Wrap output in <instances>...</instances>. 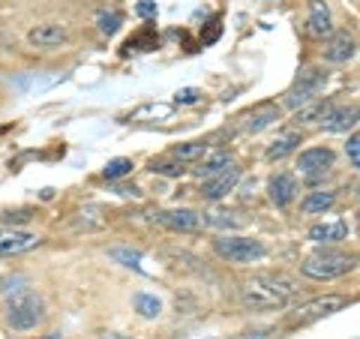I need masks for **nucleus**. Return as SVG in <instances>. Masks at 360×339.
<instances>
[{"instance_id":"12","label":"nucleus","mask_w":360,"mask_h":339,"mask_svg":"<svg viewBox=\"0 0 360 339\" xmlns=\"http://www.w3.org/2000/svg\"><path fill=\"white\" fill-rule=\"evenodd\" d=\"M297 180H295V174H288V172H279V174H274L267 180V196H270V201H274L276 207H288L291 201L297 198Z\"/></svg>"},{"instance_id":"5","label":"nucleus","mask_w":360,"mask_h":339,"mask_svg":"<svg viewBox=\"0 0 360 339\" xmlns=\"http://www.w3.org/2000/svg\"><path fill=\"white\" fill-rule=\"evenodd\" d=\"M324 84H328V70H319V66H309V70H303L295 84L288 87L285 94V105L288 108H300L312 103V99H319V94L324 90Z\"/></svg>"},{"instance_id":"19","label":"nucleus","mask_w":360,"mask_h":339,"mask_svg":"<svg viewBox=\"0 0 360 339\" xmlns=\"http://www.w3.org/2000/svg\"><path fill=\"white\" fill-rule=\"evenodd\" d=\"M352 54H354V39L348 37L345 30L330 33V42H328V49H324V58H328L330 63H345V60H352Z\"/></svg>"},{"instance_id":"28","label":"nucleus","mask_w":360,"mask_h":339,"mask_svg":"<svg viewBox=\"0 0 360 339\" xmlns=\"http://www.w3.org/2000/svg\"><path fill=\"white\" fill-rule=\"evenodd\" d=\"M205 151H207V144H201V141H189V144H180V148H174V151H172V156H174V160H180L184 165H189V162H195Z\"/></svg>"},{"instance_id":"31","label":"nucleus","mask_w":360,"mask_h":339,"mask_svg":"<svg viewBox=\"0 0 360 339\" xmlns=\"http://www.w3.org/2000/svg\"><path fill=\"white\" fill-rule=\"evenodd\" d=\"M0 219H4V225H6V229H15V225H21V222H30V219H33V210H30V207L6 210V213H4V217H0Z\"/></svg>"},{"instance_id":"20","label":"nucleus","mask_w":360,"mask_h":339,"mask_svg":"<svg viewBox=\"0 0 360 339\" xmlns=\"http://www.w3.org/2000/svg\"><path fill=\"white\" fill-rule=\"evenodd\" d=\"M330 108H333V103L330 99H312V103H307V105H300L297 108V123L300 127H309V123H321L324 117L330 115Z\"/></svg>"},{"instance_id":"2","label":"nucleus","mask_w":360,"mask_h":339,"mask_svg":"<svg viewBox=\"0 0 360 339\" xmlns=\"http://www.w3.org/2000/svg\"><path fill=\"white\" fill-rule=\"evenodd\" d=\"M0 298H4L6 324L13 327V331H33L37 324L45 321V300L30 288V282L15 291H6V295H0Z\"/></svg>"},{"instance_id":"7","label":"nucleus","mask_w":360,"mask_h":339,"mask_svg":"<svg viewBox=\"0 0 360 339\" xmlns=\"http://www.w3.org/2000/svg\"><path fill=\"white\" fill-rule=\"evenodd\" d=\"M333 160L336 156L330 148H309L297 156V168H300V174L309 177V184H319V180L333 168Z\"/></svg>"},{"instance_id":"24","label":"nucleus","mask_w":360,"mask_h":339,"mask_svg":"<svg viewBox=\"0 0 360 339\" xmlns=\"http://www.w3.org/2000/svg\"><path fill=\"white\" fill-rule=\"evenodd\" d=\"M172 105H165V103H148V105H141V108H135L132 111V120H144V117H160V120H168L172 117Z\"/></svg>"},{"instance_id":"33","label":"nucleus","mask_w":360,"mask_h":339,"mask_svg":"<svg viewBox=\"0 0 360 339\" xmlns=\"http://www.w3.org/2000/svg\"><path fill=\"white\" fill-rule=\"evenodd\" d=\"M345 153H348V160H352V165H354V168H360V132H354L352 139H348Z\"/></svg>"},{"instance_id":"13","label":"nucleus","mask_w":360,"mask_h":339,"mask_svg":"<svg viewBox=\"0 0 360 339\" xmlns=\"http://www.w3.org/2000/svg\"><path fill=\"white\" fill-rule=\"evenodd\" d=\"M39 237L33 231H21V229H4L0 231V255H21L27 250H37Z\"/></svg>"},{"instance_id":"8","label":"nucleus","mask_w":360,"mask_h":339,"mask_svg":"<svg viewBox=\"0 0 360 339\" xmlns=\"http://www.w3.org/2000/svg\"><path fill=\"white\" fill-rule=\"evenodd\" d=\"M279 105L276 103H258L255 108H250L246 115H240L238 120V129L240 132H262V129H267V127H274V123L279 120Z\"/></svg>"},{"instance_id":"1","label":"nucleus","mask_w":360,"mask_h":339,"mask_svg":"<svg viewBox=\"0 0 360 339\" xmlns=\"http://www.w3.org/2000/svg\"><path fill=\"white\" fill-rule=\"evenodd\" d=\"M297 282L283 274H258L240 286V303L252 312L285 309L291 298H297Z\"/></svg>"},{"instance_id":"9","label":"nucleus","mask_w":360,"mask_h":339,"mask_svg":"<svg viewBox=\"0 0 360 339\" xmlns=\"http://www.w3.org/2000/svg\"><path fill=\"white\" fill-rule=\"evenodd\" d=\"M27 42L33 49H60V45L70 42V30L63 25H54V21H45V25L30 27Z\"/></svg>"},{"instance_id":"11","label":"nucleus","mask_w":360,"mask_h":339,"mask_svg":"<svg viewBox=\"0 0 360 339\" xmlns=\"http://www.w3.org/2000/svg\"><path fill=\"white\" fill-rule=\"evenodd\" d=\"M156 222L162 225V229L168 231H198L201 225H205V217L195 210H186V207H180V210H165V213H156Z\"/></svg>"},{"instance_id":"15","label":"nucleus","mask_w":360,"mask_h":339,"mask_svg":"<svg viewBox=\"0 0 360 339\" xmlns=\"http://www.w3.org/2000/svg\"><path fill=\"white\" fill-rule=\"evenodd\" d=\"M307 30H309V37H315V39L330 37V33H333V18H330V9H328L324 0H309Z\"/></svg>"},{"instance_id":"3","label":"nucleus","mask_w":360,"mask_h":339,"mask_svg":"<svg viewBox=\"0 0 360 339\" xmlns=\"http://www.w3.org/2000/svg\"><path fill=\"white\" fill-rule=\"evenodd\" d=\"M360 258L357 255H348V252H340V250H319L312 252L307 262L300 264V274L309 276V279H340L345 274H352L357 267Z\"/></svg>"},{"instance_id":"10","label":"nucleus","mask_w":360,"mask_h":339,"mask_svg":"<svg viewBox=\"0 0 360 339\" xmlns=\"http://www.w3.org/2000/svg\"><path fill=\"white\" fill-rule=\"evenodd\" d=\"M238 180H240V168L231 162L229 168H222L219 174H213V177L205 180V186H201V196H205L207 201H219V198L229 196L234 186H238Z\"/></svg>"},{"instance_id":"6","label":"nucleus","mask_w":360,"mask_h":339,"mask_svg":"<svg viewBox=\"0 0 360 339\" xmlns=\"http://www.w3.org/2000/svg\"><path fill=\"white\" fill-rule=\"evenodd\" d=\"M348 307V298L345 295H324V298H315L307 300L288 315V324H312V321H321L333 312H342Z\"/></svg>"},{"instance_id":"29","label":"nucleus","mask_w":360,"mask_h":339,"mask_svg":"<svg viewBox=\"0 0 360 339\" xmlns=\"http://www.w3.org/2000/svg\"><path fill=\"white\" fill-rule=\"evenodd\" d=\"M99 213H103L99 207H84V210L75 217V229H84V231H90V229H103L105 219L99 217Z\"/></svg>"},{"instance_id":"30","label":"nucleus","mask_w":360,"mask_h":339,"mask_svg":"<svg viewBox=\"0 0 360 339\" xmlns=\"http://www.w3.org/2000/svg\"><path fill=\"white\" fill-rule=\"evenodd\" d=\"M205 225L213 229H243V219L234 213H205Z\"/></svg>"},{"instance_id":"26","label":"nucleus","mask_w":360,"mask_h":339,"mask_svg":"<svg viewBox=\"0 0 360 339\" xmlns=\"http://www.w3.org/2000/svg\"><path fill=\"white\" fill-rule=\"evenodd\" d=\"M120 21H123L120 13H115V9H111V13L103 9V13L96 15V30L103 33V37H115V33L120 30Z\"/></svg>"},{"instance_id":"34","label":"nucleus","mask_w":360,"mask_h":339,"mask_svg":"<svg viewBox=\"0 0 360 339\" xmlns=\"http://www.w3.org/2000/svg\"><path fill=\"white\" fill-rule=\"evenodd\" d=\"M135 13H139L141 18H150V15H156V0H141V4L135 6Z\"/></svg>"},{"instance_id":"22","label":"nucleus","mask_w":360,"mask_h":339,"mask_svg":"<svg viewBox=\"0 0 360 339\" xmlns=\"http://www.w3.org/2000/svg\"><path fill=\"white\" fill-rule=\"evenodd\" d=\"M132 303H135V312H139L141 319H156V315L162 312L160 298H156V295H148V291H139V295L132 298Z\"/></svg>"},{"instance_id":"17","label":"nucleus","mask_w":360,"mask_h":339,"mask_svg":"<svg viewBox=\"0 0 360 339\" xmlns=\"http://www.w3.org/2000/svg\"><path fill=\"white\" fill-rule=\"evenodd\" d=\"M300 144H303V135H300L297 129H283L274 141H270V148H267V153H264V156H267L270 162L285 160V156H288V153H295V151L300 148Z\"/></svg>"},{"instance_id":"32","label":"nucleus","mask_w":360,"mask_h":339,"mask_svg":"<svg viewBox=\"0 0 360 339\" xmlns=\"http://www.w3.org/2000/svg\"><path fill=\"white\" fill-rule=\"evenodd\" d=\"M201 99V90L198 87H184V90H177L174 94V103L177 105H195Z\"/></svg>"},{"instance_id":"18","label":"nucleus","mask_w":360,"mask_h":339,"mask_svg":"<svg viewBox=\"0 0 360 339\" xmlns=\"http://www.w3.org/2000/svg\"><path fill=\"white\" fill-rule=\"evenodd\" d=\"M360 120V108L357 105H340V108H330V115L321 120V127L328 132H348Z\"/></svg>"},{"instance_id":"35","label":"nucleus","mask_w":360,"mask_h":339,"mask_svg":"<svg viewBox=\"0 0 360 339\" xmlns=\"http://www.w3.org/2000/svg\"><path fill=\"white\" fill-rule=\"evenodd\" d=\"M45 339H60V336H58V333H51V336H45Z\"/></svg>"},{"instance_id":"27","label":"nucleus","mask_w":360,"mask_h":339,"mask_svg":"<svg viewBox=\"0 0 360 339\" xmlns=\"http://www.w3.org/2000/svg\"><path fill=\"white\" fill-rule=\"evenodd\" d=\"M132 160H127V156H117V160H108L105 162V168H103V174H105V180H120V177H127V174H132Z\"/></svg>"},{"instance_id":"4","label":"nucleus","mask_w":360,"mask_h":339,"mask_svg":"<svg viewBox=\"0 0 360 339\" xmlns=\"http://www.w3.org/2000/svg\"><path fill=\"white\" fill-rule=\"evenodd\" d=\"M213 252L231 264H252L267 255V246L262 241H252V237L229 234V237H217V241H213Z\"/></svg>"},{"instance_id":"21","label":"nucleus","mask_w":360,"mask_h":339,"mask_svg":"<svg viewBox=\"0 0 360 339\" xmlns=\"http://www.w3.org/2000/svg\"><path fill=\"white\" fill-rule=\"evenodd\" d=\"M333 205H336V192H328V189H324V192H309V196L303 198L300 210H303V213H309V217H312V213H324V210H330Z\"/></svg>"},{"instance_id":"14","label":"nucleus","mask_w":360,"mask_h":339,"mask_svg":"<svg viewBox=\"0 0 360 339\" xmlns=\"http://www.w3.org/2000/svg\"><path fill=\"white\" fill-rule=\"evenodd\" d=\"M231 162H234V160H231L229 151H222V148H207V151L193 162V174H198L201 180H207V177H213V174H219L222 168H229Z\"/></svg>"},{"instance_id":"25","label":"nucleus","mask_w":360,"mask_h":339,"mask_svg":"<svg viewBox=\"0 0 360 339\" xmlns=\"http://www.w3.org/2000/svg\"><path fill=\"white\" fill-rule=\"evenodd\" d=\"M150 172L153 174H162V177H180V174H186V165L172 156V160H153L150 162Z\"/></svg>"},{"instance_id":"16","label":"nucleus","mask_w":360,"mask_h":339,"mask_svg":"<svg viewBox=\"0 0 360 339\" xmlns=\"http://www.w3.org/2000/svg\"><path fill=\"white\" fill-rule=\"evenodd\" d=\"M348 237V222L345 219H324L315 222L309 229V241L312 243H340Z\"/></svg>"},{"instance_id":"23","label":"nucleus","mask_w":360,"mask_h":339,"mask_svg":"<svg viewBox=\"0 0 360 339\" xmlns=\"http://www.w3.org/2000/svg\"><path fill=\"white\" fill-rule=\"evenodd\" d=\"M108 255L115 258L117 264H123V267L135 270V274H148V270H144V264H141V255L135 252V250H127V246H111Z\"/></svg>"}]
</instances>
